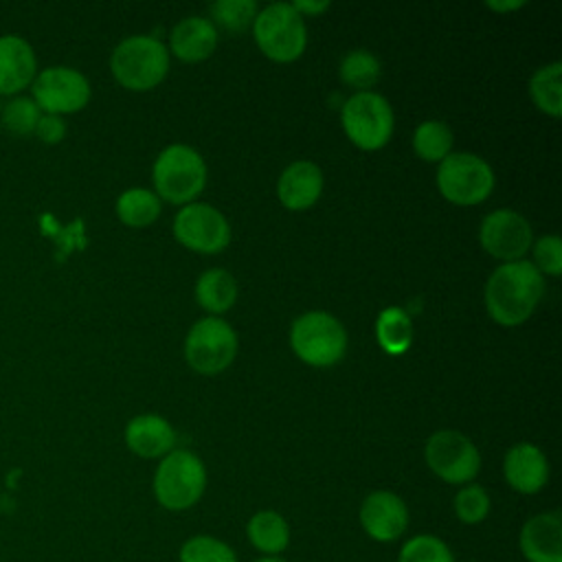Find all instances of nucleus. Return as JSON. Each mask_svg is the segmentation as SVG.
<instances>
[{"mask_svg": "<svg viewBox=\"0 0 562 562\" xmlns=\"http://www.w3.org/2000/svg\"><path fill=\"white\" fill-rule=\"evenodd\" d=\"M542 292V274L531 261H507L501 263L485 283V310L498 325L516 327L533 314Z\"/></svg>", "mask_w": 562, "mask_h": 562, "instance_id": "f257e3e1", "label": "nucleus"}, {"mask_svg": "<svg viewBox=\"0 0 562 562\" xmlns=\"http://www.w3.org/2000/svg\"><path fill=\"white\" fill-rule=\"evenodd\" d=\"M151 490L160 507L169 512L191 509L206 490V468L195 452L173 448L160 459Z\"/></svg>", "mask_w": 562, "mask_h": 562, "instance_id": "f03ea898", "label": "nucleus"}, {"mask_svg": "<svg viewBox=\"0 0 562 562\" xmlns=\"http://www.w3.org/2000/svg\"><path fill=\"white\" fill-rule=\"evenodd\" d=\"M110 70L123 88L147 92L167 77L169 50L151 35H130L112 50Z\"/></svg>", "mask_w": 562, "mask_h": 562, "instance_id": "7ed1b4c3", "label": "nucleus"}, {"mask_svg": "<svg viewBox=\"0 0 562 562\" xmlns=\"http://www.w3.org/2000/svg\"><path fill=\"white\" fill-rule=\"evenodd\" d=\"M156 195L171 204H191L206 187V162L189 145L165 147L151 169Z\"/></svg>", "mask_w": 562, "mask_h": 562, "instance_id": "20e7f679", "label": "nucleus"}, {"mask_svg": "<svg viewBox=\"0 0 562 562\" xmlns=\"http://www.w3.org/2000/svg\"><path fill=\"white\" fill-rule=\"evenodd\" d=\"M290 345L299 360L325 369L342 360L347 351V331L334 314L314 310L301 314L292 323Z\"/></svg>", "mask_w": 562, "mask_h": 562, "instance_id": "39448f33", "label": "nucleus"}, {"mask_svg": "<svg viewBox=\"0 0 562 562\" xmlns=\"http://www.w3.org/2000/svg\"><path fill=\"white\" fill-rule=\"evenodd\" d=\"M252 35L259 50L279 64L299 59L307 46L305 22L290 2H274L261 9L252 22Z\"/></svg>", "mask_w": 562, "mask_h": 562, "instance_id": "423d86ee", "label": "nucleus"}, {"mask_svg": "<svg viewBox=\"0 0 562 562\" xmlns=\"http://www.w3.org/2000/svg\"><path fill=\"white\" fill-rule=\"evenodd\" d=\"M496 184L492 167L476 154H448L437 167L439 193L457 206H474L490 198Z\"/></svg>", "mask_w": 562, "mask_h": 562, "instance_id": "0eeeda50", "label": "nucleus"}, {"mask_svg": "<svg viewBox=\"0 0 562 562\" xmlns=\"http://www.w3.org/2000/svg\"><path fill=\"white\" fill-rule=\"evenodd\" d=\"M340 123L347 138L356 147L364 151H375L391 140L395 116L382 94L367 90L356 92L345 101Z\"/></svg>", "mask_w": 562, "mask_h": 562, "instance_id": "6e6552de", "label": "nucleus"}, {"mask_svg": "<svg viewBox=\"0 0 562 562\" xmlns=\"http://www.w3.org/2000/svg\"><path fill=\"white\" fill-rule=\"evenodd\" d=\"M237 356V334L220 316H204L187 334V364L202 375H217L231 367Z\"/></svg>", "mask_w": 562, "mask_h": 562, "instance_id": "1a4fd4ad", "label": "nucleus"}, {"mask_svg": "<svg viewBox=\"0 0 562 562\" xmlns=\"http://www.w3.org/2000/svg\"><path fill=\"white\" fill-rule=\"evenodd\" d=\"M430 472L450 485L472 483L481 470L479 448L459 430H437L424 446Z\"/></svg>", "mask_w": 562, "mask_h": 562, "instance_id": "9d476101", "label": "nucleus"}, {"mask_svg": "<svg viewBox=\"0 0 562 562\" xmlns=\"http://www.w3.org/2000/svg\"><path fill=\"white\" fill-rule=\"evenodd\" d=\"M173 235L193 252L217 255L231 244V224L215 206L191 202L176 213Z\"/></svg>", "mask_w": 562, "mask_h": 562, "instance_id": "9b49d317", "label": "nucleus"}, {"mask_svg": "<svg viewBox=\"0 0 562 562\" xmlns=\"http://www.w3.org/2000/svg\"><path fill=\"white\" fill-rule=\"evenodd\" d=\"M33 101L44 114H72L88 105V79L68 66H50L33 79Z\"/></svg>", "mask_w": 562, "mask_h": 562, "instance_id": "f8f14e48", "label": "nucleus"}, {"mask_svg": "<svg viewBox=\"0 0 562 562\" xmlns=\"http://www.w3.org/2000/svg\"><path fill=\"white\" fill-rule=\"evenodd\" d=\"M483 250L501 261H518L533 244L531 224L512 209H496L487 213L479 228Z\"/></svg>", "mask_w": 562, "mask_h": 562, "instance_id": "ddd939ff", "label": "nucleus"}, {"mask_svg": "<svg viewBox=\"0 0 562 562\" xmlns=\"http://www.w3.org/2000/svg\"><path fill=\"white\" fill-rule=\"evenodd\" d=\"M362 531L380 544L397 542L408 529L411 514L404 498L391 490L369 492L358 509Z\"/></svg>", "mask_w": 562, "mask_h": 562, "instance_id": "4468645a", "label": "nucleus"}, {"mask_svg": "<svg viewBox=\"0 0 562 562\" xmlns=\"http://www.w3.org/2000/svg\"><path fill=\"white\" fill-rule=\"evenodd\" d=\"M518 551L527 562H562V514L551 509L529 516L518 531Z\"/></svg>", "mask_w": 562, "mask_h": 562, "instance_id": "2eb2a0df", "label": "nucleus"}, {"mask_svg": "<svg viewBox=\"0 0 562 562\" xmlns=\"http://www.w3.org/2000/svg\"><path fill=\"white\" fill-rule=\"evenodd\" d=\"M503 476L514 492L538 494L549 481V461L538 446L520 441L505 452Z\"/></svg>", "mask_w": 562, "mask_h": 562, "instance_id": "dca6fc26", "label": "nucleus"}, {"mask_svg": "<svg viewBox=\"0 0 562 562\" xmlns=\"http://www.w3.org/2000/svg\"><path fill=\"white\" fill-rule=\"evenodd\" d=\"M323 193V171L312 160H296L277 180V198L288 211H305Z\"/></svg>", "mask_w": 562, "mask_h": 562, "instance_id": "f3484780", "label": "nucleus"}, {"mask_svg": "<svg viewBox=\"0 0 562 562\" xmlns=\"http://www.w3.org/2000/svg\"><path fill=\"white\" fill-rule=\"evenodd\" d=\"M37 59L26 40L20 35L0 37V94L15 97L33 83Z\"/></svg>", "mask_w": 562, "mask_h": 562, "instance_id": "a211bd4d", "label": "nucleus"}, {"mask_svg": "<svg viewBox=\"0 0 562 562\" xmlns=\"http://www.w3.org/2000/svg\"><path fill=\"white\" fill-rule=\"evenodd\" d=\"M125 443L140 459H162L176 448V430L160 415H136L125 426Z\"/></svg>", "mask_w": 562, "mask_h": 562, "instance_id": "6ab92c4d", "label": "nucleus"}, {"mask_svg": "<svg viewBox=\"0 0 562 562\" xmlns=\"http://www.w3.org/2000/svg\"><path fill=\"white\" fill-rule=\"evenodd\" d=\"M217 46V29L209 18L191 15L180 20L169 33V53L180 61L195 64L213 55Z\"/></svg>", "mask_w": 562, "mask_h": 562, "instance_id": "aec40b11", "label": "nucleus"}, {"mask_svg": "<svg viewBox=\"0 0 562 562\" xmlns=\"http://www.w3.org/2000/svg\"><path fill=\"white\" fill-rule=\"evenodd\" d=\"M246 538L263 558H277L290 547L292 531L281 512L259 509L246 522Z\"/></svg>", "mask_w": 562, "mask_h": 562, "instance_id": "412c9836", "label": "nucleus"}, {"mask_svg": "<svg viewBox=\"0 0 562 562\" xmlns=\"http://www.w3.org/2000/svg\"><path fill=\"white\" fill-rule=\"evenodd\" d=\"M237 283L228 270L211 268L195 281V301L209 314H224L235 305Z\"/></svg>", "mask_w": 562, "mask_h": 562, "instance_id": "4be33fe9", "label": "nucleus"}, {"mask_svg": "<svg viewBox=\"0 0 562 562\" xmlns=\"http://www.w3.org/2000/svg\"><path fill=\"white\" fill-rule=\"evenodd\" d=\"M375 338L382 351H386L389 356L406 353L408 347L413 345L411 316L397 305L384 307L375 321Z\"/></svg>", "mask_w": 562, "mask_h": 562, "instance_id": "5701e85b", "label": "nucleus"}, {"mask_svg": "<svg viewBox=\"0 0 562 562\" xmlns=\"http://www.w3.org/2000/svg\"><path fill=\"white\" fill-rule=\"evenodd\" d=\"M160 198L149 189H127L116 200V217L130 228H143L158 220Z\"/></svg>", "mask_w": 562, "mask_h": 562, "instance_id": "b1692460", "label": "nucleus"}, {"mask_svg": "<svg viewBox=\"0 0 562 562\" xmlns=\"http://www.w3.org/2000/svg\"><path fill=\"white\" fill-rule=\"evenodd\" d=\"M529 94L540 112L558 119L562 114V64L538 68L529 79Z\"/></svg>", "mask_w": 562, "mask_h": 562, "instance_id": "393cba45", "label": "nucleus"}, {"mask_svg": "<svg viewBox=\"0 0 562 562\" xmlns=\"http://www.w3.org/2000/svg\"><path fill=\"white\" fill-rule=\"evenodd\" d=\"M452 130L443 121H424L415 127L413 149L417 158L426 162H441L448 154H452Z\"/></svg>", "mask_w": 562, "mask_h": 562, "instance_id": "a878e982", "label": "nucleus"}, {"mask_svg": "<svg viewBox=\"0 0 562 562\" xmlns=\"http://www.w3.org/2000/svg\"><path fill=\"white\" fill-rule=\"evenodd\" d=\"M380 72L382 70L378 57L364 48L349 50L338 68L340 81L349 88H356L358 92H367L369 88H373L380 79Z\"/></svg>", "mask_w": 562, "mask_h": 562, "instance_id": "bb28decb", "label": "nucleus"}, {"mask_svg": "<svg viewBox=\"0 0 562 562\" xmlns=\"http://www.w3.org/2000/svg\"><path fill=\"white\" fill-rule=\"evenodd\" d=\"M178 562H239V558L226 540L211 533H195L180 544Z\"/></svg>", "mask_w": 562, "mask_h": 562, "instance_id": "cd10ccee", "label": "nucleus"}, {"mask_svg": "<svg viewBox=\"0 0 562 562\" xmlns=\"http://www.w3.org/2000/svg\"><path fill=\"white\" fill-rule=\"evenodd\" d=\"M395 562H457L450 544L435 533H415L406 538Z\"/></svg>", "mask_w": 562, "mask_h": 562, "instance_id": "c85d7f7f", "label": "nucleus"}, {"mask_svg": "<svg viewBox=\"0 0 562 562\" xmlns=\"http://www.w3.org/2000/svg\"><path fill=\"white\" fill-rule=\"evenodd\" d=\"M213 26L224 29L233 35H239L252 29V22L259 13L255 0H217L209 7Z\"/></svg>", "mask_w": 562, "mask_h": 562, "instance_id": "c756f323", "label": "nucleus"}, {"mask_svg": "<svg viewBox=\"0 0 562 562\" xmlns=\"http://www.w3.org/2000/svg\"><path fill=\"white\" fill-rule=\"evenodd\" d=\"M452 509L459 522L463 525H481L492 509V498L487 490L479 483H465L452 498Z\"/></svg>", "mask_w": 562, "mask_h": 562, "instance_id": "7c9ffc66", "label": "nucleus"}, {"mask_svg": "<svg viewBox=\"0 0 562 562\" xmlns=\"http://www.w3.org/2000/svg\"><path fill=\"white\" fill-rule=\"evenodd\" d=\"M40 116H42V110L35 105L33 99L15 97L2 108L0 123L7 132H11L15 136H26V134L35 132Z\"/></svg>", "mask_w": 562, "mask_h": 562, "instance_id": "2f4dec72", "label": "nucleus"}, {"mask_svg": "<svg viewBox=\"0 0 562 562\" xmlns=\"http://www.w3.org/2000/svg\"><path fill=\"white\" fill-rule=\"evenodd\" d=\"M533 268L540 274L560 277L562 272V241L558 235H544L531 244Z\"/></svg>", "mask_w": 562, "mask_h": 562, "instance_id": "473e14b6", "label": "nucleus"}, {"mask_svg": "<svg viewBox=\"0 0 562 562\" xmlns=\"http://www.w3.org/2000/svg\"><path fill=\"white\" fill-rule=\"evenodd\" d=\"M33 134H37V138H40L42 143L55 145V143H59V140L66 136V123L61 121V116L42 114Z\"/></svg>", "mask_w": 562, "mask_h": 562, "instance_id": "72a5a7b5", "label": "nucleus"}, {"mask_svg": "<svg viewBox=\"0 0 562 562\" xmlns=\"http://www.w3.org/2000/svg\"><path fill=\"white\" fill-rule=\"evenodd\" d=\"M294 7V11L303 18V15H321L329 9L327 0H294L290 2Z\"/></svg>", "mask_w": 562, "mask_h": 562, "instance_id": "f704fd0d", "label": "nucleus"}, {"mask_svg": "<svg viewBox=\"0 0 562 562\" xmlns=\"http://www.w3.org/2000/svg\"><path fill=\"white\" fill-rule=\"evenodd\" d=\"M485 7L492 9V11L505 13V11H516V9L525 7V2H522V0H487Z\"/></svg>", "mask_w": 562, "mask_h": 562, "instance_id": "c9c22d12", "label": "nucleus"}, {"mask_svg": "<svg viewBox=\"0 0 562 562\" xmlns=\"http://www.w3.org/2000/svg\"><path fill=\"white\" fill-rule=\"evenodd\" d=\"M252 562H288L283 555H277V558H263V555H259L257 560H252Z\"/></svg>", "mask_w": 562, "mask_h": 562, "instance_id": "e433bc0d", "label": "nucleus"}, {"mask_svg": "<svg viewBox=\"0 0 562 562\" xmlns=\"http://www.w3.org/2000/svg\"><path fill=\"white\" fill-rule=\"evenodd\" d=\"M468 562H476V560H468Z\"/></svg>", "mask_w": 562, "mask_h": 562, "instance_id": "4c0bfd02", "label": "nucleus"}]
</instances>
